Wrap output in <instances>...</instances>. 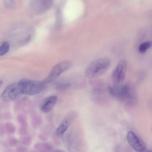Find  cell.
Segmentation results:
<instances>
[{"label":"cell","instance_id":"7","mask_svg":"<svg viewBox=\"0 0 152 152\" xmlns=\"http://www.w3.org/2000/svg\"><path fill=\"white\" fill-rule=\"evenodd\" d=\"M127 139L130 146L135 151H143L146 149V146L143 140L132 131L129 132Z\"/></svg>","mask_w":152,"mask_h":152},{"label":"cell","instance_id":"2","mask_svg":"<svg viewBox=\"0 0 152 152\" xmlns=\"http://www.w3.org/2000/svg\"><path fill=\"white\" fill-rule=\"evenodd\" d=\"M109 92L111 95L118 98L128 104L133 105L136 102L135 92L129 84L114 85L110 87Z\"/></svg>","mask_w":152,"mask_h":152},{"label":"cell","instance_id":"18","mask_svg":"<svg viewBox=\"0 0 152 152\" xmlns=\"http://www.w3.org/2000/svg\"><path fill=\"white\" fill-rule=\"evenodd\" d=\"M20 142L22 144L24 145L29 146L31 144V139L29 137H24L21 138L20 140Z\"/></svg>","mask_w":152,"mask_h":152},{"label":"cell","instance_id":"5","mask_svg":"<svg viewBox=\"0 0 152 152\" xmlns=\"http://www.w3.org/2000/svg\"><path fill=\"white\" fill-rule=\"evenodd\" d=\"M127 63L126 60L121 59L119 61L113 71L111 78L115 85L122 84L126 76Z\"/></svg>","mask_w":152,"mask_h":152},{"label":"cell","instance_id":"21","mask_svg":"<svg viewBox=\"0 0 152 152\" xmlns=\"http://www.w3.org/2000/svg\"><path fill=\"white\" fill-rule=\"evenodd\" d=\"M4 129L3 126H1L0 129V134L1 136L3 135L4 133Z\"/></svg>","mask_w":152,"mask_h":152},{"label":"cell","instance_id":"17","mask_svg":"<svg viewBox=\"0 0 152 152\" xmlns=\"http://www.w3.org/2000/svg\"><path fill=\"white\" fill-rule=\"evenodd\" d=\"M28 124L23 126H20L19 129V133L20 135H25L28 133Z\"/></svg>","mask_w":152,"mask_h":152},{"label":"cell","instance_id":"12","mask_svg":"<svg viewBox=\"0 0 152 152\" xmlns=\"http://www.w3.org/2000/svg\"><path fill=\"white\" fill-rule=\"evenodd\" d=\"M152 46V41H148L142 43L139 46V50L141 53H144Z\"/></svg>","mask_w":152,"mask_h":152},{"label":"cell","instance_id":"4","mask_svg":"<svg viewBox=\"0 0 152 152\" xmlns=\"http://www.w3.org/2000/svg\"><path fill=\"white\" fill-rule=\"evenodd\" d=\"M72 65L71 61L66 60L56 64L52 69L48 77L42 82L46 85L56 79L62 73L69 69Z\"/></svg>","mask_w":152,"mask_h":152},{"label":"cell","instance_id":"3","mask_svg":"<svg viewBox=\"0 0 152 152\" xmlns=\"http://www.w3.org/2000/svg\"><path fill=\"white\" fill-rule=\"evenodd\" d=\"M21 94L27 95L37 94L45 88V85L42 82L26 78H23L18 83Z\"/></svg>","mask_w":152,"mask_h":152},{"label":"cell","instance_id":"15","mask_svg":"<svg viewBox=\"0 0 152 152\" xmlns=\"http://www.w3.org/2000/svg\"><path fill=\"white\" fill-rule=\"evenodd\" d=\"M17 119L20 125L28 124L26 117L23 113L19 114L17 116Z\"/></svg>","mask_w":152,"mask_h":152},{"label":"cell","instance_id":"11","mask_svg":"<svg viewBox=\"0 0 152 152\" xmlns=\"http://www.w3.org/2000/svg\"><path fill=\"white\" fill-rule=\"evenodd\" d=\"M42 119L40 116L37 114H33L31 118V122L33 126L35 128L39 127L42 123Z\"/></svg>","mask_w":152,"mask_h":152},{"label":"cell","instance_id":"13","mask_svg":"<svg viewBox=\"0 0 152 152\" xmlns=\"http://www.w3.org/2000/svg\"><path fill=\"white\" fill-rule=\"evenodd\" d=\"M4 129L6 132L8 134H14L16 131L15 126L11 123H7L5 125Z\"/></svg>","mask_w":152,"mask_h":152},{"label":"cell","instance_id":"10","mask_svg":"<svg viewBox=\"0 0 152 152\" xmlns=\"http://www.w3.org/2000/svg\"><path fill=\"white\" fill-rule=\"evenodd\" d=\"M69 125L68 119H64L57 127L56 133L58 136L63 135L67 130Z\"/></svg>","mask_w":152,"mask_h":152},{"label":"cell","instance_id":"16","mask_svg":"<svg viewBox=\"0 0 152 152\" xmlns=\"http://www.w3.org/2000/svg\"><path fill=\"white\" fill-rule=\"evenodd\" d=\"M71 85V83L69 81H66L59 84L57 86V89L59 90H63L69 87Z\"/></svg>","mask_w":152,"mask_h":152},{"label":"cell","instance_id":"22","mask_svg":"<svg viewBox=\"0 0 152 152\" xmlns=\"http://www.w3.org/2000/svg\"><path fill=\"white\" fill-rule=\"evenodd\" d=\"M2 84V81L1 80L0 81V86H1Z\"/></svg>","mask_w":152,"mask_h":152},{"label":"cell","instance_id":"6","mask_svg":"<svg viewBox=\"0 0 152 152\" xmlns=\"http://www.w3.org/2000/svg\"><path fill=\"white\" fill-rule=\"evenodd\" d=\"M21 94L18 83H14L7 86L2 93L1 99L5 102H11L18 99Z\"/></svg>","mask_w":152,"mask_h":152},{"label":"cell","instance_id":"1","mask_svg":"<svg viewBox=\"0 0 152 152\" xmlns=\"http://www.w3.org/2000/svg\"><path fill=\"white\" fill-rule=\"evenodd\" d=\"M111 63V59L107 57L96 59L88 65L85 69V75L88 78L100 77L108 71Z\"/></svg>","mask_w":152,"mask_h":152},{"label":"cell","instance_id":"8","mask_svg":"<svg viewBox=\"0 0 152 152\" xmlns=\"http://www.w3.org/2000/svg\"><path fill=\"white\" fill-rule=\"evenodd\" d=\"M57 100V97L55 96H51L45 99L41 104L40 110L44 113L50 112L54 107Z\"/></svg>","mask_w":152,"mask_h":152},{"label":"cell","instance_id":"14","mask_svg":"<svg viewBox=\"0 0 152 152\" xmlns=\"http://www.w3.org/2000/svg\"><path fill=\"white\" fill-rule=\"evenodd\" d=\"M10 49V45L8 42L4 41L0 47V56H3L7 53Z\"/></svg>","mask_w":152,"mask_h":152},{"label":"cell","instance_id":"9","mask_svg":"<svg viewBox=\"0 0 152 152\" xmlns=\"http://www.w3.org/2000/svg\"><path fill=\"white\" fill-rule=\"evenodd\" d=\"M34 148L39 151L41 152H50L53 151L54 148L51 144L48 143H40L35 144Z\"/></svg>","mask_w":152,"mask_h":152},{"label":"cell","instance_id":"19","mask_svg":"<svg viewBox=\"0 0 152 152\" xmlns=\"http://www.w3.org/2000/svg\"><path fill=\"white\" fill-rule=\"evenodd\" d=\"M18 140L15 138H9L7 140V143L10 146H14L18 143Z\"/></svg>","mask_w":152,"mask_h":152},{"label":"cell","instance_id":"20","mask_svg":"<svg viewBox=\"0 0 152 152\" xmlns=\"http://www.w3.org/2000/svg\"><path fill=\"white\" fill-rule=\"evenodd\" d=\"M16 151L18 152H27L28 151V149L25 147L22 146H19L17 148Z\"/></svg>","mask_w":152,"mask_h":152}]
</instances>
